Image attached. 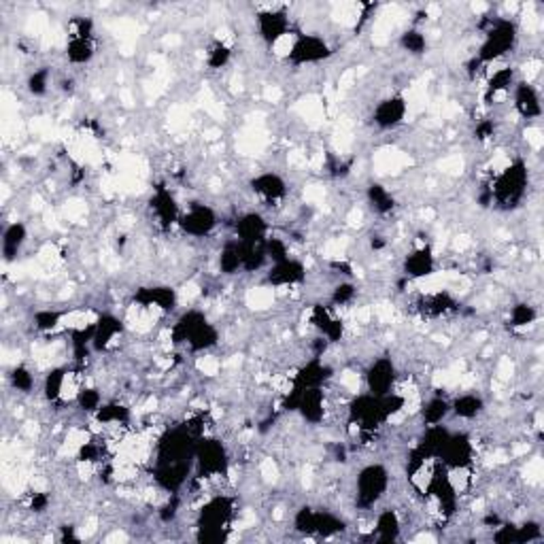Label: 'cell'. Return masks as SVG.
Instances as JSON below:
<instances>
[{"label": "cell", "instance_id": "obj_1", "mask_svg": "<svg viewBox=\"0 0 544 544\" xmlns=\"http://www.w3.org/2000/svg\"><path fill=\"white\" fill-rule=\"evenodd\" d=\"M330 45L317 36V34H296L293 41V49L289 54L287 60H291L293 64H313V62H321L330 56Z\"/></svg>", "mask_w": 544, "mask_h": 544}, {"label": "cell", "instance_id": "obj_2", "mask_svg": "<svg viewBox=\"0 0 544 544\" xmlns=\"http://www.w3.org/2000/svg\"><path fill=\"white\" fill-rule=\"evenodd\" d=\"M389 485V474L383 465L372 463L366 465L360 476H358V498L362 504H374L387 489Z\"/></svg>", "mask_w": 544, "mask_h": 544}, {"label": "cell", "instance_id": "obj_3", "mask_svg": "<svg viewBox=\"0 0 544 544\" xmlns=\"http://www.w3.org/2000/svg\"><path fill=\"white\" fill-rule=\"evenodd\" d=\"M217 226V215L204 204H191L181 217V228L191 236H208Z\"/></svg>", "mask_w": 544, "mask_h": 544}, {"label": "cell", "instance_id": "obj_4", "mask_svg": "<svg viewBox=\"0 0 544 544\" xmlns=\"http://www.w3.org/2000/svg\"><path fill=\"white\" fill-rule=\"evenodd\" d=\"M396 368L389 360H376L366 374V387L372 396H387L396 389Z\"/></svg>", "mask_w": 544, "mask_h": 544}, {"label": "cell", "instance_id": "obj_5", "mask_svg": "<svg viewBox=\"0 0 544 544\" xmlns=\"http://www.w3.org/2000/svg\"><path fill=\"white\" fill-rule=\"evenodd\" d=\"M408 113V102L404 98H387V100H381L374 109V124L381 126V128H396L404 121Z\"/></svg>", "mask_w": 544, "mask_h": 544}, {"label": "cell", "instance_id": "obj_6", "mask_svg": "<svg viewBox=\"0 0 544 544\" xmlns=\"http://www.w3.org/2000/svg\"><path fill=\"white\" fill-rule=\"evenodd\" d=\"M28 241V230L21 221H13L4 228V234H2V256H4V262H15L21 247L26 245Z\"/></svg>", "mask_w": 544, "mask_h": 544}, {"label": "cell", "instance_id": "obj_7", "mask_svg": "<svg viewBox=\"0 0 544 544\" xmlns=\"http://www.w3.org/2000/svg\"><path fill=\"white\" fill-rule=\"evenodd\" d=\"M253 191L258 193V196H262L264 200H278V198H283L285 196V181L278 177V175H274V173H262V175H258L253 181Z\"/></svg>", "mask_w": 544, "mask_h": 544}, {"label": "cell", "instance_id": "obj_8", "mask_svg": "<svg viewBox=\"0 0 544 544\" xmlns=\"http://www.w3.org/2000/svg\"><path fill=\"white\" fill-rule=\"evenodd\" d=\"M515 104L519 115L523 117H538L540 115V100L538 94L532 88V84H519V88L515 91Z\"/></svg>", "mask_w": 544, "mask_h": 544}, {"label": "cell", "instance_id": "obj_9", "mask_svg": "<svg viewBox=\"0 0 544 544\" xmlns=\"http://www.w3.org/2000/svg\"><path fill=\"white\" fill-rule=\"evenodd\" d=\"M449 413H451V404H449L447 400H443V398H432V400L423 402L419 415L423 417V423L430 428V425H440V423L447 419Z\"/></svg>", "mask_w": 544, "mask_h": 544}, {"label": "cell", "instance_id": "obj_10", "mask_svg": "<svg viewBox=\"0 0 544 544\" xmlns=\"http://www.w3.org/2000/svg\"><path fill=\"white\" fill-rule=\"evenodd\" d=\"M451 410L461 419H474L483 410V400L476 393H470V391L461 393L459 398H455Z\"/></svg>", "mask_w": 544, "mask_h": 544}, {"label": "cell", "instance_id": "obj_11", "mask_svg": "<svg viewBox=\"0 0 544 544\" xmlns=\"http://www.w3.org/2000/svg\"><path fill=\"white\" fill-rule=\"evenodd\" d=\"M400 45H402L408 54L421 56V54H425V49H428V39H425V34L419 32V30H406V32L400 36Z\"/></svg>", "mask_w": 544, "mask_h": 544}, {"label": "cell", "instance_id": "obj_12", "mask_svg": "<svg viewBox=\"0 0 544 544\" xmlns=\"http://www.w3.org/2000/svg\"><path fill=\"white\" fill-rule=\"evenodd\" d=\"M9 376H11V383H13L15 391H19V393H30L32 391V387H34V374L26 366H15Z\"/></svg>", "mask_w": 544, "mask_h": 544}, {"label": "cell", "instance_id": "obj_13", "mask_svg": "<svg viewBox=\"0 0 544 544\" xmlns=\"http://www.w3.org/2000/svg\"><path fill=\"white\" fill-rule=\"evenodd\" d=\"M272 302H274V291L271 287H256L247 293V304L251 308L266 311V308H271Z\"/></svg>", "mask_w": 544, "mask_h": 544}, {"label": "cell", "instance_id": "obj_14", "mask_svg": "<svg viewBox=\"0 0 544 544\" xmlns=\"http://www.w3.org/2000/svg\"><path fill=\"white\" fill-rule=\"evenodd\" d=\"M523 474H525L528 485H540V483H543V474H544L543 459H540V457L528 459V463H525V468H523Z\"/></svg>", "mask_w": 544, "mask_h": 544}, {"label": "cell", "instance_id": "obj_15", "mask_svg": "<svg viewBox=\"0 0 544 544\" xmlns=\"http://www.w3.org/2000/svg\"><path fill=\"white\" fill-rule=\"evenodd\" d=\"M47 86H49V75L45 71H34V75H30L28 79V90L34 96H43L47 91Z\"/></svg>", "mask_w": 544, "mask_h": 544}, {"label": "cell", "instance_id": "obj_16", "mask_svg": "<svg viewBox=\"0 0 544 544\" xmlns=\"http://www.w3.org/2000/svg\"><path fill=\"white\" fill-rule=\"evenodd\" d=\"M196 368H198L202 374H206V376H217L219 370H221V362H219L217 358H213V356H202V358H198Z\"/></svg>", "mask_w": 544, "mask_h": 544}, {"label": "cell", "instance_id": "obj_17", "mask_svg": "<svg viewBox=\"0 0 544 544\" xmlns=\"http://www.w3.org/2000/svg\"><path fill=\"white\" fill-rule=\"evenodd\" d=\"M525 138H528V143H530L536 151L543 147V130H540V128L530 126V128L525 130Z\"/></svg>", "mask_w": 544, "mask_h": 544}, {"label": "cell", "instance_id": "obj_18", "mask_svg": "<svg viewBox=\"0 0 544 544\" xmlns=\"http://www.w3.org/2000/svg\"><path fill=\"white\" fill-rule=\"evenodd\" d=\"M126 540H128V534H126V532H119V530H115L113 534L106 536V543H126Z\"/></svg>", "mask_w": 544, "mask_h": 544}]
</instances>
